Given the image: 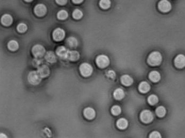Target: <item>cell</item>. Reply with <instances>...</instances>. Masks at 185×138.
I'll use <instances>...</instances> for the list:
<instances>
[{
    "label": "cell",
    "mask_w": 185,
    "mask_h": 138,
    "mask_svg": "<svg viewBox=\"0 0 185 138\" xmlns=\"http://www.w3.org/2000/svg\"><path fill=\"white\" fill-rule=\"evenodd\" d=\"M162 61V56L161 54L158 51H154L149 55L147 62L149 66H156L161 64Z\"/></svg>",
    "instance_id": "cell-1"
},
{
    "label": "cell",
    "mask_w": 185,
    "mask_h": 138,
    "mask_svg": "<svg viewBox=\"0 0 185 138\" xmlns=\"http://www.w3.org/2000/svg\"><path fill=\"white\" fill-rule=\"evenodd\" d=\"M27 79L30 84L36 86L39 84L41 81V77L38 73L36 71H32L28 73Z\"/></svg>",
    "instance_id": "cell-2"
},
{
    "label": "cell",
    "mask_w": 185,
    "mask_h": 138,
    "mask_svg": "<svg viewBox=\"0 0 185 138\" xmlns=\"http://www.w3.org/2000/svg\"><path fill=\"white\" fill-rule=\"evenodd\" d=\"M79 71L83 77H88L92 75L93 69L90 64L83 63L79 66Z\"/></svg>",
    "instance_id": "cell-3"
},
{
    "label": "cell",
    "mask_w": 185,
    "mask_h": 138,
    "mask_svg": "<svg viewBox=\"0 0 185 138\" xmlns=\"http://www.w3.org/2000/svg\"><path fill=\"white\" fill-rule=\"evenodd\" d=\"M110 59L105 55H100L96 58V63L98 68L104 69L110 64Z\"/></svg>",
    "instance_id": "cell-4"
},
{
    "label": "cell",
    "mask_w": 185,
    "mask_h": 138,
    "mask_svg": "<svg viewBox=\"0 0 185 138\" xmlns=\"http://www.w3.org/2000/svg\"><path fill=\"white\" fill-rule=\"evenodd\" d=\"M140 119L144 123H149L153 120V114L149 110H144L140 114Z\"/></svg>",
    "instance_id": "cell-5"
},
{
    "label": "cell",
    "mask_w": 185,
    "mask_h": 138,
    "mask_svg": "<svg viewBox=\"0 0 185 138\" xmlns=\"http://www.w3.org/2000/svg\"><path fill=\"white\" fill-rule=\"evenodd\" d=\"M45 52L46 51L44 46L40 44L35 45L32 49V54L36 58H41L43 57L45 55Z\"/></svg>",
    "instance_id": "cell-6"
},
{
    "label": "cell",
    "mask_w": 185,
    "mask_h": 138,
    "mask_svg": "<svg viewBox=\"0 0 185 138\" xmlns=\"http://www.w3.org/2000/svg\"><path fill=\"white\" fill-rule=\"evenodd\" d=\"M66 32L64 29L61 28H57L54 30L52 37L54 41H62L65 37Z\"/></svg>",
    "instance_id": "cell-7"
},
{
    "label": "cell",
    "mask_w": 185,
    "mask_h": 138,
    "mask_svg": "<svg viewBox=\"0 0 185 138\" xmlns=\"http://www.w3.org/2000/svg\"><path fill=\"white\" fill-rule=\"evenodd\" d=\"M172 8L171 3L168 0H161L158 3V9L161 12L166 13L169 12Z\"/></svg>",
    "instance_id": "cell-8"
},
{
    "label": "cell",
    "mask_w": 185,
    "mask_h": 138,
    "mask_svg": "<svg viewBox=\"0 0 185 138\" xmlns=\"http://www.w3.org/2000/svg\"><path fill=\"white\" fill-rule=\"evenodd\" d=\"M47 7L43 4H38L34 7V12L35 15L38 17H42L47 13Z\"/></svg>",
    "instance_id": "cell-9"
},
{
    "label": "cell",
    "mask_w": 185,
    "mask_h": 138,
    "mask_svg": "<svg viewBox=\"0 0 185 138\" xmlns=\"http://www.w3.org/2000/svg\"><path fill=\"white\" fill-rule=\"evenodd\" d=\"M174 63L175 67L178 69H183L185 67V55L179 54L175 58Z\"/></svg>",
    "instance_id": "cell-10"
},
{
    "label": "cell",
    "mask_w": 185,
    "mask_h": 138,
    "mask_svg": "<svg viewBox=\"0 0 185 138\" xmlns=\"http://www.w3.org/2000/svg\"><path fill=\"white\" fill-rule=\"evenodd\" d=\"M69 51L66 47L64 46H59L56 50V53L59 58L62 59H67Z\"/></svg>",
    "instance_id": "cell-11"
},
{
    "label": "cell",
    "mask_w": 185,
    "mask_h": 138,
    "mask_svg": "<svg viewBox=\"0 0 185 138\" xmlns=\"http://www.w3.org/2000/svg\"><path fill=\"white\" fill-rule=\"evenodd\" d=\"M37 72L41 78L47 77L50 74V70L49 67L46 65H41L37 68Z\"/></svg>",
    "instance_id": "cell-12"
},
{
    "label": "cell",
    "mask_w": 185,
    "mask_h": 138,
    "mask_svg": "<svg viewBox=\"0 0 185 138\" xmlns=\"http://www.w3.org/2000/svg\"><path fill=\"white\" fill-rule=\"evenodd\" d=\"M83 114L86 119H87L88 120H93L96 116L95 110L90 107H86L85 108L83 111Z\"/></svg>",
    "instance_id": "cell-13"
},
{
    "label": "cell",
    "mask_w": 185,
    "mask_h": 138,
    "mask_svg": "<svg viewBox=\"0 0 185 138\" xmlns=\"http://www.w3.org/2000/svg\"><path fill=\"white\" fill-rule=\"evenodd\" d=\"M1 22L4 26L9 27L13 23V18L9 14H5L1 17Z\"/></svg>",
    "instance_id": "cell-14"
},
{
    "label": "cell",
    "mask_w": 185,
    "mask_h": 138,
    "mask_svg": "<svg viewBox=\"0 0 185 138\" xmlns=\"http://www.w3.org/2000/svg\"><path fill=\"white\" fill-rule=\"evenodd\" d=\"M45 60L49 63H54L57 61L56 56L52 51H49L45 55Z\"/></svg>",
    "instance_id": "cell-15"
},
{
    "label": "cell",
    "mask_w": 185,
    "mask_h": 138,
    "mask_svg": "<svg viewBox=\"0 0 185 138\" xmlns=\"http://www.w3.org/2000/svg\"><path fill=\"white\" fill-rule=\"evenodd\" d=\"M121 83L125 86H130L133 83L134 80L133 79L130 75H124L121 77Z\"/></svg>",
    "instance_id": "cell-16"
},
{
    "label": "cell",
    "mask_w": 185,
    "mask_h": 138,
    "mask_svg": "<svg viewBox=\"0 0 185 138\" xmlns=\"http://www.w3.org/2000/svg\"><path fill=\"white\" fill-rule=\"evenodd\" d=\"M149 78L152 82L158 83L161 79V75L158 71H153L149 73Z\"/></svg>",
    "instance_id": "cell-17"
},
{
    "label": "cell",
    "mask_w": 185,
    "mask_h": 138,
    "mask_svg": "<svg viewBox=\"0 0 185 138\" xmlns=\"http://www.w3.org/2000/svg\"><path fill=\"white\" fill-rule=\"evenodd\" d=\"M80 58V54L79 52L76 51H69L67 59L73 62L78 61Z\"/></svg>",
    "instance_id": "cell-18"
},
{
    "label": "cell",
    "mask_w": 185,
    "mask_h": 138,
    "mask_svg": "<svg viewBox=\"0 0 185 138\" xmlns=\"http://www.w3.org/2000/svg\"><path fill=\"white\" fill-rule=\"evenodd\" d=\"M151 89V86L149 83L146 81H143L139 85L138 89L140 92L141 93H146L149 92V90Z\"/></svg>",
    "instance_id": "cell-19"
},
{
    "label": "cell",
    "mask_w": 185,
    "mask_h": 138,
    "mask_svg": "<svg viewBox=\"0 0 185 138\" xmlns=\"http://www.w3.org/2000/svg\"><path fill=\"white\" fill-rule=\"evenodd\" d=\"M117 126L120 130H124L128 126V122L124 118H121L117 121Z\"/></svg>",
    "instance_id": "cell-20"
},
{
    "label": "cell",
    "mask_w": 185,
    "mask_h": 138,
    "mask_svg": "<svg viewBox=\"0 0 185 138\" xmlns=\"http://www.w3.org/2000/svg\"><path fill=\"white\" fill-rule=\"evenodd\" d=\"M113 96L115 100H120L124 98L125 93L124 90L122 89L121 88H117L113 92Z\"/></svg>",
    "instance_id": "cell-21"
},
{
    "label": "cell",
    "mask_w": 185,
    "mask_h": 138,
    "mask_svg": "<svg viewBox=\"0 0 185 138\" xmlns=\"http://www.w3.org/2000/svg\"><path fill=\"white\" fill-rule=\"evenodd\" d=\"M66 43L67 45L71 48H75L78 45L77 39L74 37H69L66 41Z\"/></svg>",
    "instance_id": "cell-22"
},
{
    "label": "cell",
    "mask_w": 185,
    "mask_h": 138,
    "mask_svg": "<svg viewBox=\"0 0 185 138\" xmlns=\"http://www.w3.org/2000/svg\"><path fill=\"white\" fill-rule=\"evenodd\" d=\"M7 49L12 52H15L19 49V44L17 41L15 40H11L8 42L7 45Z\"/></svg>",
    "instance_id": "cell-23"
},
{
    "label": "cell",
    "mask_w": 185,
    "mask_h": 138,
    "mask_svg": "<svg viewBox=\"0 0 185 138\" xmlns=\"http://www.w3.org/2000/svg\"><path fill=\"white\" fill-rule=\"evenodd\" d=\"M111 5L110 0H100L99 5L100 7L104 10H107L110 8Z\"/></svg>",
    "instance_id": "cell-24"
},
{
    "label": "cell",
    "mask_w": 185,
    "mask_h": 138,
    "mask_svg": "<svg viewBox=\"0 0 185 138\" xmlns=\"http://www.w3.org/2000/svg\"><path fill=\"white\" fill-rule=\"evenodd\" d=\"M156 115L157 116L159 117H163L164 116L166 115V108L164 106H158L156 109Z\"/></svg>",
    "instance_id": "cell-25"
},
{
    "label": "cell",
    "mask_w": 185,
    "mask_h": 138,
    "mask_svg": "<svg viewBox=\"0 0 185 138\" xmlns=\"http://www.w3.org/2000/svg\"><path fill=\"white\" fill-rule=\"evenodd\" d=\"M68 17V13L66 10H60L57 13V18L59 20H64L67 19Z\"/></svg>",
    "instance_id": "cell-26"
},
{
    "label": "cell",
    "mask_w": 185,
    "mask_h": 138,
    "mask_svg": "<svg viewBox=\"0 0 185 138\" xmlns=\"http://www.w3.org/2000/svg\"><path fill=\"white\" fill-rule=\"evenodd\" d=\"M73 19L75 20H79L82 18L83 17V13L79 9H75L73 12Z\"/></svg>",
    "instance_id": "cell-27"
},
{
    "label": "cell",
    "mask_w": 185,
    "mask_h": 138,
    "mask_svg": "<svg viewBox=\"0 0 185 138\" xmlns=\"http://www.w3.org/2000/svg\"><path fill=\"white\" fill-rule=\"evenodd\" d=\"M148 102L151 105H155L158 102V97L155 94H151L148 98Z\"/></svg>",
    "instance_id": "cell-28"
},
{
    "label": "cell",
    "mask_w": 185,
    "mask_h": 138,
    "mask_svg": "<svg viewBox=\"0 0 185 138\" xmlns=\"http://www.w3.org/2000/svg\"><path fill=\"white\" fill-rule=\"evenodd\" d=\"M111 111L113 115L115 116H118L121 113V107L118 105H115L112 106L111 109Z\"/></svg>",
    "instance_id": "cell-29"
},
{
    "label": "cell",
    "mask_w": 185,
    "mask_h": 138,
    "mask_svg": "<svg viewBox=\"0 0 185 138\" xmlns=\"http://www.w3.org/2000/svg\"><path fill=\"white\" fill-rule=\"evenodd\" d=\"M27 29H28V27H27V24L22 22L18 24L17 27V30L20 33H24L27 31Z\"/></svg>",
    "instance_id": "cell-30"
},
{
    "label": "cell",
    "mask_w": 185,
    "mask_h": 138,
    "mask_svg": "<svg viewBox=\"0 0 185 138\" xmlns=\"http://www.w3.org/2000/svg\"><path fill=\"white\" fill-rule=\"evenodd\" d=\"M43 63V60L39 58H35L32 62V64L35 67H39Z\"/></svg>",
    "instance_id": "cell-31"
},
{
    "label": "cell",
    "mask_w": 185,
    "mask_h": 138,
    "mask_svg": "<svg viewBox=\"0 0 185 138\" xmlns=\"http://www.w3.org/2000/svg\"><path fill=\"white\" fill-rule=\"evenodd\" d=\"M150 138H161V134L158 131H153L149 136Z\"/></svg>",
    "instance_id": "cell-32"
},
{
    "label": "cell",
    "mask_w": 185,
    "mask_h": 138,
    "mask_svg": "<svg viewBox=\"0 0 185 138\" xmlns=\"http://www.w3.org/2000/svg\"><path fill=\"white\" fill-rule=\"evenodd\" d=\"M107 77H110L112 79H115L116 75H115V71L110 70L107 71Z\"/></svg>",
    "instance_id": "cell-33"
},
{
    "label": "cell",
    "mask_w": 185,
    "mask_h": 138,
    "mask_svg": "<svg viewBox=\"0 0 185 138\" xmlns=\"http://www.w3.org/2000/svg\"><path fill=\"white\" fill-rule=\"evenodd\" d=\"M68 0H56V3L60 5H66Z\"/></svg>",
    "instance_id": "cell-34"
},
{
    "label": "cell",
    "mask_w": 185,
    "mask_h": 138,
    "mask_svg": "<svg viewBox=\"0 0 185 138\" xmlns=\"http://www.w3.org/2000/svg\"><path fill=\"white\" fill-rule=\"evenodd\" d=\"M72 1H73V3L78 4H81V3L83 2L84 0H72Z\"/></svg>",
    "instance_id": "cell-35"
},
{
    "label": "cell",
    "mask_w": 185,
    "mask_h": 138,
    "mask_svg": "<svg viewBox=\"0 0 185 138\" xmlns=\"http://www.w3.org/2000/svg\"><path fill=\"white\" fill-rule=\"evenodd\" d=\"M1 138H7V135L4 134V133H1Z\"/></svg>",
    "instance_id": "cell-36"
},
{
    "label": "cell",
    "mask_w": 185,
    "mask_h": 138,
    "mask_svg": "<svg viewBox=\"0 0 185 138\" xmlns=\"http://www.w3.org/2000/svg\"><path fill=\"white\" fill-rule=\"evenodd\" d=\"M24 1H26V2H30L33 1V0H24Z\"/></svg>",
    "instance_id": "cell-37"
}]
</instances>
